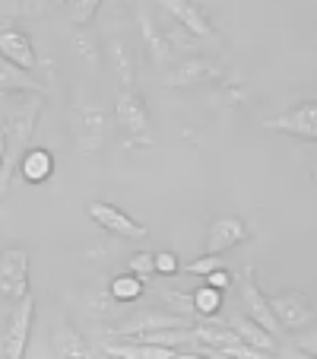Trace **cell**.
Segmentation results:
<instances>
[{
    "label": "cell",
    "mask_w": 317,
    "mask_h": 359,
    "mask_svg": "<svg viewBox=\"0 0 317 359\" xmlns=\"http://www.w3.org/2000/svg\"><path fill=\"white\" fill-rule=\"evenodd\" d=\"M248 238V226L238 217H219L206 229V255H223Z\"/></svg>",
    "instance_id": "11"
},
{
    "label": "cell",
    "mask_w": 317,
    "mask_h": 359,
    "mask_svg": "<svg viewBox=\"0 0 317 359\" xmlns=\"http://www.w3.org/2000/svg\"><path fill=\"white\" fill-rule=\"evenodd\" d=\"M295 344H298V350H302V353H311V356H317V331H311V334L298 331Z\"/></svg>",
    "instance_id": "32"
},
{
    "label": "cell",
    "mask_w": 317,
    "mask_h": 359,
    "mask_svg": "<svg viewBox=\"0 0 317 359\" xmlns=\"http://www.w3.org/2000/svg\"><path fill=\"white\" fill-rule=\"evenodd\" d=\"M70 134H73V143L80 147L83 156L101 153L105 140H108V111L95 102L70 105Z\"/></svg>",
    "instance_id": "2"
},
{
    "label": "cell",
    "mask_w": 317,
    "mask_h": 359,
    "mask_svg": "<svg viewBox=\"0 0 317 359\" xmlns=\"http://www.w3.org/2000/svg\"><path fill=\"white\" fill-rule=\"evenodd\" d=\"M20 175L29 184H45L48 178L55 175V156L41 147H29L20 159Z\"/></svg>",
    "instance_id": "19"
},
{
    "label": "cell",
    "mask_w": 317,
    "mask_h": 359,
    "mask_svg": "<svg viewBox=\"0 0 317 359\" xmlns=\"http://www.w3.org/2000/svg\"><path fill=\"white\" fill-rule=\"evenodd\" d=\"M270 309L276 315V321L283 325V331H292V334L308 331L317 318L311 299L302 296V292H276V296H270Z\"/></svg>",
    "instance_id": "5"
},
{
    "label": "cell",
    "mask_w": 317,
    "mask_h": 359,
    "mask_svg": "<svg viewBox=\"0 0 317 359\" xmlns=\"http://www.w3.org/2000/svg\"><path fill=\"white\" fill-rule=\"evenodd\" d=\"M111 296L118 302H136L143 296V277L136 273H121V277L111 280Z\"/></svg>",
    "instance_id": "24"
},
{
    "label": "cell",
    "mask_w": 317,
    "mask_h": 359,
    "mask_svg": "<svg viewBox=\"0 0 317 359\" xmlns=\"http://www.w3.org/2000/svg\"><path fill=\"white\" fill-rule=\"evenodd\" d=\"M115 118L134 140H149V111L136 89H121V93H118Z\"/></svg>",
    "instance_id": "8"
},
{
    "label": "cell",
    "mask_w": 317,
    "mask_h": 359,
    "mask_svg": "<svg viewBox=\"0 0 317 359\" xmlns=\"http://www.w3.org/2000/svg\"><path fill=\"white\" fill-rule=\"evenodd\" d=\"M241 305H244V315H251V318H254L257 325L267 327L273 337H279L283 325L276 321V315H273V309H270V296L260 292V286L254 283V273L251 271L241 277Z\"/></svg>",
    "instance_id": "10"
},
{
    "label": "cell",
    "mask_w": 317,
    "mask_h": 359,
    "mask_svg": "<svg viewBox=\"0 0 317 359\" xmlns=\"http://www.w3.org/2000/svg\"><path fill=\"white\" fill-rule=\"evenodd\" d=\"M115 302H118V299L111 296V292H95V296H89L86 312H89V315H99V318H105V315H111Z\"/></svg>",
    "instance_id": "29"
},
{
    "label": "cell",
    "mask_w": 317,
    "mask_h": 359,
    "mask_svg": "<svg viewBox=\"0 0 317 359\" xmlns=\"http://www.w3.org/2000/svg\"><path fill=\"white\" fill-rule=\"evenodd\" d=\"M29 292V255L22 248H7L0 255V296L20 302Z\"/></svg>",
    "instance_id": "6"
},
{
    "label": "cell",
    "mask_w": 317,
    "mask_h": 359,
    "mask_svg": "<svg viewBox=\"0 0 317 359\" xmlns=\"http://www.w3.org/2000/svg\"><path fill=\"white\" fill-rule=\"evenodd\" d=\"M3 153H7V140L0 137V163H3Z\"/></svg>",
    "instance_id": "34"
},
{
    "label": "cell",
    "mask_w": 317,
    "mask_h": 359,
    "mask_svg": "<svg viewBox=\"0 0 317 359\" xmlns=\"http://www.w3.org/2000/svg\"><path fill=\"white\" fill-rule=\"evenodd\" d=\"M105 356H121V359H175L178 350L162 344H149V340H134V337H121L115 344H101Z\"/></svg>",
    "instance_id": "13"
},
{
    "label": "cell",
    "mask_w": 317,
    "mask_h": 359,
    "mask_svg": "<svg viewBox=\"0 0 317 359\" xmlns=\"http://www.w3.org/2000/svg\"><path fill=\"white\" fill-rule=\"evenodd\" d=\"M159 7H162L181 29H188L194 39H203V41L219 45L216 29L209 26V20H206V13L200 10V4H194V0H159Z\"/></svg>",
    "instance_id": "7"
},
{
    "label": "cell",
    "mask_w": 317,
    "mask_h": 359,
    "mask_svg": "<svg viewBox=\"0 0 317 359\" xmlns=\"http://www.w3.org/2000/svg\"><path fill=\"white\" fill-rule=\"evenodd\" d=\"M89 219H92V223H99L101 229H108V232H115V236H121V238H146V226L136 223L134 217H127L121 207H115V203L92 201V203H89Z\"/></svg>",
    "instance_id": "9"
},
{
    "label": "cell",
    "mask_w": 317,
    "mask_h": 359,
    "mask_svg": "<svg viewBox=\"0 0 317 359\" xmlns=\"http://www.w3.org/2000/svg\"><path fill=\"white\" fill-rule=\"evenodd\" d=\"M51 346H55L57 356H92L89 344L80 337V331H73L67 318L55 321V331H51Z\"/></svg>",
    "instance_id": "20"
},
{
    "label": "cell",
    "mask_w": 317,
    "mask_h": 359,
    "mask_svg": "<svg viewBox=\"0 0 317 359\" xmlns=\"http://www.w3.org/2000/svg\"><path fill=\"white\" fill-rule=\"evenodd\" d=\"M188 325V315H178V312H140L134 318L121 321L115 327L118 337H136V334H146V331H162V327H184Z\"/></svg>",
    "instance_id": "12"
},
{
    "label": "cell",
    "mask_w": 317,
    "mask_h": 359,
    "mask_svg": "<svg viewBox=\"0 0 317 359\" xmlns=\"http://www.w3.org/2000/svg\"><path fill=\"white\" fill-rule=\"evenodd\" d=\"M263 128L273 130V134H289V137H298V140L317 143V99L298 102V105H292L283 115L267 118Z\"/></svg>",
    "instance_id": "3"
},
{
    "label": "cell",
    "mask_w": 317,
    "mask_h": 359,
    "mask_svg": "<svg viewBox=\"0 0 317 359\" xmlns=\"http://www.w3.org/2000/svg\"><path fill=\"white\" fill-rule=\"evenodd\" d=\"M190 296H194L197 315H203V318H209V315H216L219 309H223V290H216V286H209V283H203L200 290H194Z\"/></svg>",
    "instance_id": "23"
},
{
    "label": "cell",
    "mask_w": 317,
    "mask_h": 359,
    "mask_svg": "<svg viewBox=\"0 0 317 359\" xmlns=\"http://www.w3.org/2000/svg\"><path fill=\"white\" fill-rule=\"evenodd\" d=\"M70 48H73L76 57H80V61L89 67V74H99L101 51H99V39H95L92 29H86V26L73 29V35H70Z\"/></svg>",
    "instance_id": "22"
},
{
    "label": "cell",
    "mask_w": 317,
    "mask_h": 359,
    "mask_svg": "<svg viewBox=\"0 0 317 359\" xmlns=\"http://www.w3.org/2000/svg\"><path fill=\"white\" fill-rule=\"evenodd\" d=\"M223 70L216 67V64L203 61V57H188V61L175 64V67H169V74L162 76V86L165 89H178V86H194V83L206 80V76H219Z\"/></svg>",
    "instance_id": "15"
},
{
    "label": "cell",
    "mask_w": 317,
    "mask_h": 359,
    "mask_svg": "<svg viewBox=\"0 0 317 359\" xmlns=\"http://www.w3.org/2000/svg\"><path fill=\"white\" fill-rule=\"evenodd\" d=\"M38 118H41V95H35V99L22 102L20 109L10 111L7 124H3L7 153H3V163H0V201H3V194H7L13 172L20 169L22 153L32 147V134H35V128H38Z\"/></svg>",
    "instance_id": "1"
},
{
    "label": "cell",
    "mask_w": 317,
    "mask_h": 359,
    "mask_svg": "<svg viewBox=\"0 0 317 359\" xmlns=\"http://www.w3.org/2000/svg\"><path fill=\"white\" fill-rule=\"evenodd\" d=\"M162 299L165 302H171V312H178V315H197V309H194V296H184V292H162Z\"/></svg>",
    "instance_id": "30"
},
{
    "label": "cell",
    "mask_w": 317,
    "mask_h": 359,
    "mask_svg": "<svg viewBox=\"0 0 317 359\" xmlns=\"http://www.w3.org/2000/svg\"><path fill=\"white\" fill-rule=\"evenodd\" d=\"M70 0H20V10L26 16H45V13H51V10H61V7H67Z\"/></svg>",
    "instance_id": "27"
},
{
    "label": "cell",
    "mask_w": 317,
    "mask_h": 359,
    "mask_svg": "<svg viewBox=\"0 0 317 359\" xmlns=\"http://www.w3.org/2000/svg\"><path fill=\"white\" fill-rule=\"evenodd\" d=\"M108 57L118 80H121V89H134V45L124 35H115L108 41Z\"/></svg>",
    "instance_id": "21"
},
{
    "label": "cell",
    "mask_w": 317,
    "mask_h": 359,
    "mask_svg": "<svg viewBox=\"0 0 317 359\" xmlns=\"http://www.w3.org/2000/svg\"><path fill=\"white\" fill-rule=\"evenodd\" d=\"M0 55L26 70L35 67V45L20 29H0Z\"/></svg>",
    "instance_id": "17"
},
{
    "label": "cell",
    "mask_w": 317,
    "mask_h": 359,
    "mask_svg": "<svg viewBox=\"0 0 317 359\" xmlns=\"http://www.w3.org/2000/svg\"><path fill=\"white\" fill-rule=\"evenodd\" d=\"M219 267H225L223 255H203V258L190 261V264H188V267H184V271H188V273H194V277H206V273L219 271Z\"/></svg>",
    "instance_id": "28"
},
{
    "label": "cell",
    "mask_w": 317,
    "mask_h": 359,
    "mask_svg": "<svg viewBox=\"0 0 317 359\" xmlns=\"http://www.w3.org/2000/svg\"><path fill=\"white\" fill-rule=\"evenodd\" d=\"M203 280H206V283H209V286H216V290H225V286H229V283H232V273H229V271H225V267H219V271L206 273V277H203Z\"/></svg>",
    "instance_id": "33"
},
{
    "label": "cell",
    "mask_w": 317,
    "mask_h": 359,
    "mask_svg": "<svg viewBox=\"0 0 317 359\" xmlns=\"http://www.w3.org/2000/svg\"><path fill=\"white\" fill-rule=\"evenodd\" d=\"M229 327H232V331H235L238 337H241L248 346L260 350L263 356H270V353H276V346H279V344H276V337H273V334L267 331L263 325H257V321L251 318V315H235V318L229 321Z\"/></svg>",
    "instance_id": "18"
},
{
    "label": "cell",
    "mask_w": 317,
    "mask_h": 359,
    "mask_svg": "<svg viewBox=\"0 0 317 359\" xmlns=\"http://www.w3.org/2000/svg\"><path fill=\"white\" fill-rule=\"evenodd\" d=\"M178 271H181V264H178V258L171 255V251H159V255H155V273H162V277H175Z\"/></svg>",
    "instance_id": "31"
},
{
    "label": "cell",
    "mask_w": 317,
    "mask_h": 359,
    "mask_svg": "<svg viewBox=\"0 0 317 359\" xmlns=\"http://www.w3.org/2000/svg\"><path fill=\"white\" fill-rule=\"evenodd\" d=\"M32 321H35V299L32 292L13 302V312L7 315V331H3V353L10 359L26 356L29 346V334H32Z\"/></svg>",
    "instance_id": "4"
},
{
    "label": "cell",
    "mask_w": 317,
    "mask_h": 359,
    "mask_svg": "<svg viewBox=\"0 0 317 359\" xmlns=\"http://www.w3.org/2000/svg\"><path fill=\"white\" fill-rule=\"evenodd\" d=\"M194 4H197V0H194Z\"/></svg>",
    "instance_id": "35"
},
{
    "label": "cell",
    "mask_w": 317,
    "mask_h": 359,
    "mask_svg": "<svg viewBox=\"0 0 317 359\" xmlns=\"http://www.w3.org/2000/svg\"><path fill=\"white\" fill-rule=\"evenodd\" d=\"M0 93H29V95H41L45 86L32 76V70L20 67V64L7 61L0 55Z\"/></svg>",
    "instance_id": "16"
},
{
    "label": "cell",
    "mask_w": 317,
    "mask_h": 359,
    "mask_svg": "<svg viewBox=\"0 0 317 359\" xmlns=\"http://www.w3.org/2000/svg\"><path fill=\"white\" fill-rule=\"evenodd\" d=\"M99 7H101V0H73V10H70V22H73V29L89 26L92 16L99 13Z\"/></svg>",
    "instance_id": "25"
},
{
    "label": "cell",
    "mask_w": 317,
    "mask_h": 359,
    "mask_svg": "<svg viewBox=\"0 0 317 359\" xmlns=\"http://www.w3.org/2000/svg\"><path fill=\"white\" fill-rule=\"evenodd\" d=\"M136 22H140V35H143V48L149 51V57H153L155 64H171L175 61V48H171L169 35L162 32V29L155 26V20L146 13L143 7H136Z\"/></svg>",
    "instance_id": "14"
},
{
    "label": "cell",
    "mask_w": 317,
    "mask_h": 359,
    "mask_svg": "<svg viewBox=\"0 0 317 359\" xmlns=\"http://www.w3.org/2000/svg\"><path fill=\"white\" fill-rule=\"evenodd\" d=\"M127 267H130V273H136V277H153L155 273V255L153 251H136V255H130V261H127Z\"/></svg>",
    "instance_id": "26"
}]
</instances>
